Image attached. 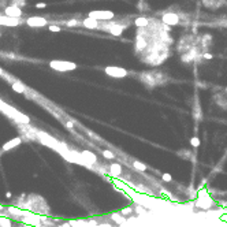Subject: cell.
Returning a JSON list of instances; mask_svg holds the SVG:
<instances>
[{"label":"cell","mask_w":227,"mask_h":227,"mask_svg":"<svg viewBox=\"0 0 227 227\" xmlns=\"http://www.w3.org/2000/svg\"><path fill=\"white\" fill-rule=\"evenodd\" d=\"M104 73H105L108 77H112V78H125V77L129 75V71H127L126 68L115 67V66L105 67V68H104Z\"/></svg>","instance_id":"2"},{"label":"cell","mask_w":227,"mask_h":227,"mask_svg":"<svg viewBox=\"0 0 227 227\" xmlns=\"http://www.w3.org/2000/svg\"><path fill=\"white\" fill-rule=\"evenodd\" d=\"M97 227H112L110 223H103V224H97Z\"/></svg>","instance_id":"24"},{"label":"cell","mask_w":227,"mask_h":227,"mask_svg":"<svg viewBox=\"0 0 227 227\" xmlns=\"http://www.w3.org/2000/svg\"><path fill=\"white\" fill-rule=\"evenodd\" d=\"M161 22H163V25H167V26H174V25L179 23V17L174 13H167L161 17Z\"/></svg>","instance_id":"5"},{"label":"cell","mask_w":227,"mask_h":227,"mask_svg":"<svg viewBox=\"0 0 227 227\" xmlns=\"http://www.w3.org/2000/svg\"><path fill=\"white\" fill-rule=\"evenodd\" d=\"M120 173H122V167H120L118 163H112L110 166V174L114 175V177H119Z\"/></svg>","instance_id":"13"},{"label":"cell","mask_w":227,"mask_h":227,"mask_svg":"<svg viewBox=\"0 0 227 227\" xmlns=\"http://www.w3.org/2000/svg\"><path fill=\"white\" fill-rule=\"evenodd\" d=\"M226 92H227V88H226Z\"/></svg>","instance_id":"26"},{"label":"cell","mask_w":227,"mask_h":227,"mask_svg":"<svg viewBox=\"0 0 227 227\" xmlns=\"http://www.w3.org/2000/svg\"><path fill=\"white\" fill-rule=\"evenodd\" d=\"M21 142H22V138H21V137L13 138V140H10L8 142H6L4 145L1 147V151H3V152H7V151H10V149H14L15 147H18Z\"/></svg>","instance_id":"9"},{"label":"cell","mask_w":227,"mask_h":227,"mask_svg":"<svg viewBox=\"0 0 227 227\" xmlns=\"http://www.w3.org/2000/svg\"><path fill=\"white\" fill-rule=\"evenodd\" d=\"M212 58H214V56H212V54H208V52H205V54H204V59H208V60H211Z\"/></svg>","instance_id":"23"},{"label":"cell","mask_w":227,"mask_h":227,"mask_svg":"<svg viewBox=\"0 0 227 227\" xmlns=\"http://www.w3.org/2000/svg\"><path fill=\"white\" fill-rule=\"evenodd\" d=\"M197 205H198L200 208H204V209L209 208V207L212 205V200L209 198V194H207L205 197H200V198L197 200Z\"/></svg>","instance_id":"10"},{"label":"cell","mask_w":227,"mask_h":227,"mask_svg":"<svg viewBox=\"0 0 227 227\" xmlns=\"http://www.w3.org/2000/svg\"><path fill=\"white\" fill-rule=\"evenodd\" d=\"M81 25L84 27H86V29H93V30H96V29H98V26H100V22L98 21H96V19L93 18H85L82 22H81Z\"/></svg>","instance_id":"8"},{"label":"cell","mask_w":227,"mask_h":227,"mask_svg":"<svg viewBox=\"0 0 227 227\" xmlns=\"http://www.w3.org/2000/svg\"><path fill=\"white\" fill-rule=\"evenodd\" d=\"M21 23V19L18 18H11L7 15H0V25L1 26H18Z\"/></svg>","instance_id":"7"},{"label":"cell","mask_w":227,"mask_h":227,"mask_svg":"<svg viewBox=\"0 0 227 227\" xmlns=\"http://www.w3.org/2000/svg\"><path fill=\"white\" fill-rule=\"evenodd\" d=\"M111 218L114 219V220H115V222L118 223V224H119L120 227H122V226H125L126 220H125V218H123V216H122L120 214H112V215H111Z\"/></svg>","instance_id":"14"},{"label":"cell","mask_w":227,"mask_h":227,"mask_svg":"<svg viewBox=\"0 0 227 227\" xmlns=\"http://www.w3.org/2000/svg\"><path fill=\"white\" fill-rule=\"evenodd\" d=\"M48 30L49 31H60L62 29H60V26H58V25H49Z\"/></svg>","instance_id":"20"},{"label":"cell","mask_w":227,"mask_h":227,"mask_svg":"<svg viewBox=\"0 0 227 227\" xmlns=\"http://www.w3.org/2000/svg\"><path fill=\"white\" fill-rule=\"evenodd\" d=\"M134 25L137 27H140V29H144V27H147L148 25H149V19H148L147 17H138V18H136V21H134Z\"/></svg>","instance_id":"11"},{"label":"cell","mask_w":227,"mask_h":227,"mask_svg":"<svg viewBox=\"0 0 227 227\" xmlns=\"http://www.w3.org/2000/svg\"><path fill=\"white\" fill-rule=\"evenodd\" d=\"M200 144H201V141H200V138L198 137H191L190 138V145L193 148H198L200 147Z\"/></svg>","instance_id":"18"},{"label":"cell","mask_w":227,"mask_h":227,"mask_svg":"<svg viewBox=\"0 0 227 227\" xmlns=\"http://www.w3.org/2000/svg\"><path fill=\"white\" fill-rule=\"evenodd\" d=\"M133 167L134 168H137L138 171H145V170H147V166L144 164V163H141V161H138V160L133 161Z\"/></svg>","instance_id":"16"},{"label":"cell","mask_w":227,"mask_h":227,"mask_svg":"<svg viewBox=\"0 0 227 227\" xmlns=\"http://www.w3.org/2000/svg\"><path fill=\"white\" fill-rule=\"evenodd\" d=\"M45 7H47L45 3H37L36 4V8H45Z\"/></svg>","instance_id":"22"},{"label":"cell","mask_w":227,"mask_h":227,"mask_svg":"<svg viewBox=\"0 0 227 227\" xmlns=\"http://www.w3.org/2000/svg\"><path fill=\"white\" fill-rule=\"evenodd\" d=\"M81 156H82L86 161H89V159H90V163H96V161H97L96 155H94L93 152H90V151H82V152H81Z\"/></svg>","instance_id":"12"},{"label":"cell","mask_w":227,"mask_h":227,"mask_svg":"<svg viewBox=\"0 0 227 227\" xmlns=\"http://www.w3.org/2000/svg\"><path fill=\"white\" fill-rule=\"evenodd\" d=\"M161 179H163L164 182H171V181H173V177H171V174L164 173L163 175H161Z\"/></svg>","instance_id":"19"},{"label":"cell","mask_w":227,"mask_h":227,"mask_svg":"<svg viewBox=\"0 0 227 227\" xmlns=\"http://www.w3.org/2000/svg\"><path fill=\"white\" fill-rule=\"evenodd\" d=\"M11 86H13V90L18 92V93H25V92H26V88L23 86V84H19V82H14V84H11Z\"/></svg>","instance_id":"15"},{"label":"cell","mask_w":227,"mask_h":227,"mask_svg":"<svg viewBox=\"0 0 227 227\" xmlns=\"http://www.w3.org/2000/svg\"><path fill=\"white\" fill-rule=\"evenodd\" d=\"M131 212H133V208H125V209H122V211H120V215H129V214H131Z\"/></svg>","instance_id":"21"},{"label":"cell","mask_w":227,"mask_h":227,"mask_svg":"<svg viewBox=\"0 0 227 227\" xmlns=\"http://www.w3.org/2000/svg\"><path fill=\"white\" fill-rule=\"evenodd\" d=\"M56 227H71V226H70V223H63V224H58Z\"/></svg>","instance_id":"25"},{"label":"cell","mask_w":227,"mask_h":227,"mask_svg":"<svg viewBox=\"0 0 227 227\" xmlns=\"http://www.w3.org/2000/svg\"><path fill=\"white\" fill-rule=\"evenodd\" d=\"M49 67L59 73H66V71L75 70L77 64L73 62H68V60H51L49 62Z\"/></svg>","instance_id":"1"},{"label":"cell","mask_w":227,"mask_h":227,"mask_svg":"<svg viewBox=\"0 0 227 227\" xmlns=\"http://www.w3.org/2000/svg\"><path fill=\"white\" fill-rule=\"evenodd\" d=\"M88 17L96 19L98 22H100V21H101V22H108V21L114 19L115 14L112 13V11H92V13H89Z\"/></svg>","instance_id":"3"},{"label":"cell","mask_w":227,"mask_h":227,"mask_svg":"<svg viewBox=\"0 0 227 227\" xmlns=\"http://www.w3.org/2000/svg\"><path fill=\"white\" fill-rule=\"evenodd\" d=\"M4 14L7 17H11V18H21L22 17V10L21 7H18L17 4H13V6H8L4 8Z\"/></svg>","instance_id":"6"},{"label":"cell","mask_w":227,"mask_h":227,"mask_svg":"<svg viewBox=\"0 0 227 227\" xmlns=\"http://www.w3.org/2000/svg\"><path fill=\"white\" fill-rule=\"evenodd\" d=\"M101 155L104 156L105 159H108V160H111V159H115V155H114L111 151H108V149H103V151H101Z\"/></svg>","instance_id":"17"},{"label":"cell","mask_w":227,"mask_h":227,"mask_svg":"<svg viewBox=\"0 0 227 227\" xmlns=\"http://www.w3.org/2000/svg\"><path fill=\"white\" fill-rule=\"evenodd\" d=\"M26 25L30 27H44L48 25V21L43 17H30L26 19Z\"/></svg>","instance_id":"4"}]
</instances>
